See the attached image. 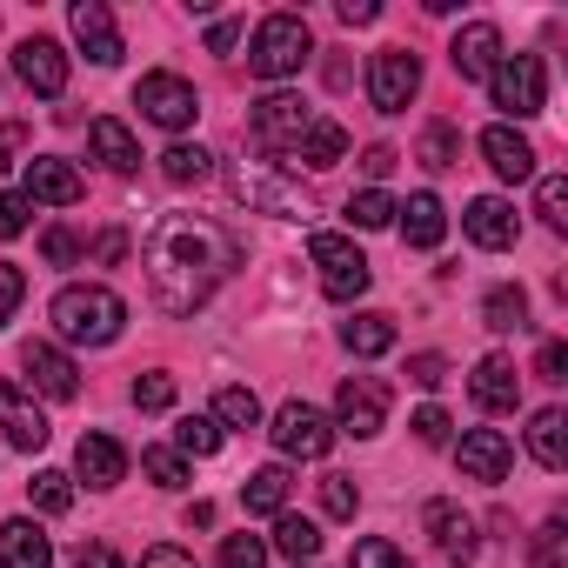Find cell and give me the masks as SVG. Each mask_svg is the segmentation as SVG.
<instances>
[{
  "label": "cell",
  "instance_id": "obj_28",
  "mask_svg": "<svg viewBox=\"0 0 568 568\" xmlns=\"http://www.w3.org/2000/svg\"><path fill=\"white\" fill-rule=\"evenodd\" d=\"M395 214H402V241H408V247H442L448 207H442L435 194H408V207H395Z\"/></svg>",
  "mask_w": 568,
  "mask_h": 568
},
{
  "label": "cell",
  "instance_id": "obj_49",
  "mask_svg": "<svg viewBox=\"0 0 568 568\" xmlns=\"http://www.w3.org/2000/svg\"><path fill=\"white\" fill-rule=\"evenodd\" d=\"M28 234V194H0V241Z\"/></svg>",
  "mask_w": 568,
  "mask_h": 568
},
{
  "label": "cell",
  "instance_id": "obj_48",
  "mask_svg": "<svg viewBox=\"0 0 568 568\" xmlns=\"http://www.w3.org/2000/svg\"><path fill=\"white\" fill-rule=\"evenodd\" d=\"M41 254H48V267H74V261H81V241H74L68 227H48V234H41Z\"/></svg>",
  "mask_w": 568,
  "mask_h": 568
},
{
  "label": "cell",
  "instance_id": "obj_33",
  "mask_svg": "<svg viewBox=\"0 0 568 568\" xmlns=\"http://www.w3.org/2000/svg\"><path fill=\"white\" fill-rule=\"evenodd\" d=\"M161 174H168V181H174V187H187V181H194V187H201V181H207V174H214V154H207V148H201V141H174V148H168V154H161Z\"/></svg>",
  "mask_w": 568,
  "mask_h": 568
},
{
  "label": "cell",
  "instance_id": "obj_24",
  "mask_svg": "<svg viewBox=\"0 0 568 568\" xmlns=\"http://www.w3.org/2000/svg\"><path fill=\"white\" fill-rule=\"evenodd\" d=\"M0 568H54V541L41 535V521H0Z\"/></svg>",
  "mask_w": 568,
  "mask_h": 568
},
{
  "label": "cell",
  "instance_id": "obj_44",
  "mask_svg": "<svg viewBox=\"0 0 568 568\" xmlns=\"http://www.w3.org/2000/svg\"><path fill=\"white\" fill-rule=\"evenodd\" d=\"M221 568H267V541L261 535H227L221 541Z\"/></svg>",
  "mask_w": 568,
  "mask_h": 568
},
{
  "label": "cell",
  "instance_id": "obj_41",
  "mask_svg": "<svg viewBox=\"0 0 568 568\" xmlns=\"http://www.w3.org/2000/svg\"><path fill=\"white\" fill-rule=\"evenodd\" d=\"M322 508H328L335 521H355V508H362V488H355V475H322Z\"/></svg>",
  "mask_w": 568,
  "mask_h": 568
},
{
  "label": "cell",
  "instance_id": "obj_52",
  "mask_svg": "<svg viewBox=\"0 0 568 568\" xmlns=\"http://www.w3.org/2000/svg\"><path fill=\"white\" fill-rule=\"evenodd\" d=\"M74 568H128V561H121L108 541H81V548H74Z\"/></svg>",
  "mask_w": 568,
  "mask_h": 568
},
{
  "label": "cell",
  "instance_id": "obj_15",
  "mask_svg": "<svg viewBox=\"0 0 568 568\" xmlns=\"http://www.w3.org/2000/svg\"><path fill=\"white\" fill-rule=\"evenodd\" d=\"M468 395H475L481 415H515V408H521V375H515V362H508V355H481L475 375H468Z\"/></svg>",
  "mask_w": 568,
  "mask_h": 568
},
{
  "label": "cell",
  "instance_id": "obj_20",
  "mask_svg": "<svg viewBox=\"0 0 568 568\" xmlns=\"http://www.w3.org/2000/svg\"><path fill=\"white\" fill-rule=\"evenodd\" d=\"M81 194H88V181L74 174V161H61V154H34V161H28V201L74 207Z\"/></svg>",
  "mask_w": 568,
  "mask_h": 568
},
{
  "label": "cell",
  "instance_id": "obj_23",
  "mask_svg": "<svg viewBox=\"0 0 568 568\" xmlns=\"http://www.w3.org/2000/svg\"><path fill=\"white\" fill-rule=\"evenodd\" d=\"M74 475H81L88 488H121L128 448H121L114 435H81V442H74Z\"/></svg>",
  "mask_w": 568,
  "mask_h": 568
},
{
  "label": "cell",
  "instance_id": "obj_6",
  "mask_svg": "<svg viewBox=\"0 0 568 568\" xmlns=\"http://www.w3.org/2000/svg\"><path fill=\"white\" fill-rule=\"evenodd\" d=\"M227 187L247 201V207H261V214H281V221H308L315 207H308V194L302 187H288L267 161H234V174H227Z\"/></svg>",
  "mask_w": 568,
  "mask_h": 568
},
{
  "label": "cell",
  "instance_id": "obj_31",
  "mask_svg": "<svg viewBox=\"0 0 568 568\" xmlns=\"http://www.w3.org/2000/svg\"><path fill=\"white\" fill-rule=\"evenodd\" d=\"M342 342H348V355L375 362L395 348V315H355V322H342Z\"/></svg>",
  "mask_w": 568,
  "mask_h": 568
},
{
  "label": "cell",
  "instance_id": "obj_58",
  "mask_svg": "<svg viewBox=\"0 0 568 568\" xmlns=\"http://www.w3.org/2000/svg\"><path fill=\"white\" fill-rule=\"evenodd\" d=\"M181 521H187V528H214V501H187Z\"/></svg>",
  "mask_w": 568,
  "mask_h": 568
},
{
  "label": "cell",
  "instance_id": "obj_17",
  "mask_svg": "<svg viewBox=\"0 0 568 568\" xmlns=\"http://www.w3.org/2000/svg\"><path fill=\"white\" fill-rule=\"evenodd\" d=\"M21 368H28V382H34L48 402H74V395H81V368H74L54 342H28V348H21Z\"/></svg>",
  "mask_w": 568,
  "mask_h": 568
},
{
  "label": "cell",
  "instance_id": "obj_11",
  "mask_svg": "<svg viewBox=\"0 0 568 568\" xmlns=\"http://www.w3.org/2000/svg\"><path fill=\"white\" fill-rule=\"evenodd\" d=\"M335 422H342L355 442L382 435V428H388V382H375V375H348V382L335 388Z\"/></svg>",
  "mask_w": 568,
  "mask_h": 568
},
{
  "label": "cell",
  "instance_id": "obj_4",
  "mask_svg": "<svg viewBox=\"0 0 568 568\" xmlns=\"http://www.w3.org/2000/svg\"><path fill=\"white\" fill-rule=\"evenodd\" d=\"M488 94H495V108H501V114L535 121V114L548 108V74H541V54H501V61H495V74H488Z\"/></svg>",
  "mask_w": 568,
  "mask_h": 568
},
{
  "label": "cell",
  "instance_id": "obj_29",
  "mask_svg": "<svg viewBox=\"0 0 568 568\" xmlns=\"http://www.w3.org/2000/svg\"><path fill=\"white\" fill-rule=\"evenodd\" d=\"M528 455H535L548 475L568 468V415H561V408H541V415L528 422Z\"/></svg>",
  "mask_w": 568,
  "mask_h": 568
},
{
  "label": "cell",
  "instance_id": "obj_13",
  "mask_svg": "<svg viewBox=\"0 0 568 568\" xmlns=\"http://www.w3.org/2000/svg\"><path fill=\"white\" fill-rule=\"evenodd\" d=\"M14 74H21L41 101H61V94H68V54H61V41L28 34V41L14 48Z\"/></svg>",
  "mask_w": 568,
  "mask_h": 568
},
{
  "label": "cell",
  "instance_id": "obj_19",
  "mask_svg": "<svg viewBox=\"0 0 568 568\" xmlns=\"http://www.w3.org/2000/svg\"><path fill=\"white\" fill-rule=\"evenodd\" d=\"M448 61H455L462 81H488L495 61H501V28H495V21H468V28L448 41Z\"/></svg>",
  "mask_w": 568,
  "mask_h": 568
},
{
  "label": "cell",
  "instance_id": "obj_53",
  "mask_svg": "<svg viewBox=\"0 0 568 568\" xmlns=\"http://www.w3.org/2000/svg\"><path fill=\"white\" fill-rule=\"evenodd\" d=\"M141 568H194V555H187V548H174V541H154V548L141 555Z\"/></svg>",
  "mask_w": 568,
  "mask_h": 568
},
{
  "label": "cell",
  "instance_id": "obj_34",
  "mask_svg": "<svg viewBox=\"0 0 568 568\" xmlns=\"http://www.w3.org/2000/svg\"><path fill=\"white\" fill-rule=\"evenodd\" d=\"M415 161H422V168H435V174H448V168L462 161V134H455L448 121H428V128H422V148H415Z\"/></svg>",
  "mask_w": 568,
  "mask_h": 568
},
{
  "label": "cell",
  "instance_id": "obj_56",
  "mask_svg": "<svg viewBox=\"0 0 568 568\" xmlns=\"http://www.w3.org/2000/svg\"><path fill=\"white\" fill-rule=\"evenodd\" d=\"M121 254H128V234H121V227H108V234L94 241V261H101V267H114Z\"/></svg>",
  "mask_w": 568,
  "mask_h": 568
},
{
  "label": "cell",
  "instance_id": "obj_16",
  "mask_svg": "<svg viewBox=\"0 0 568 568\" xmlns=\"http://www.w3.org/2000/svg\"><path fill=\"white\" fill-rule=\"evenodd\" d=\"M462 227H468V241H475V247H488V254H501V247H515V241H521V214H515L501 194H481V201H468Z\"/></svg>",
  "mask_w": 568,
  "mask_h": 568
},
{
  "label": "cell",
  "instance_id": "obj_55",
  "mask_svg": "<svg viewBox=\"0 0 568 568\" xmlns=\"http://www.w3.org/2000/svg\"><path fill=\"white\" fill-rule=\"evenodd\" d=\"M395 161H402V154H395V148H388V141H375V148H368V154H362V174H375V181H382V174H388V168H395Z\"/></svg>",
  "mask_w": 568,
  "mask_h": 568
},
{
  "label": "cell",
  "instance_id": "obj_30",
  "mask_svg": "<svg viewBox=\"0 0 568 568\" xmlns=\"http://www.w3.org/2000/svg\"><path fill=\"white\" fill-rule=\"evenodd\" d=\"M274 548L302 568V561H315V555H322V528H315L308 515H288V508H281V515H274Z\"/></svg>",
  "mask_w": 568,
  "mask_h": 568
},
{
  "label": "cell",
  "instance_id": "obj_43",
  "mask_svg": "<svg viewBox=\"0 0 568 568\" xmlns=\"http://www.w3.org/2000/svg\"><path fill=\"white\" fill-rule=\"evenodd\" d=\"M348 568H415L395 541H382V535H368V541H355V555H348Z\"/></svg>",
  "mask_w": 568,
  "mask_h": 568
},
{
  "label": "cell",
  "instance_id": "obj_25",
  "mask_svg": "<svg viewBox=\"0 0 568 568\" xmlns=\"http://www.w3.org/2000/svg\"><path fill=\"white\" fill-rule=\"evenodd\" d=\"M342 154H348V128H342V121H308V134L288 148V168H315V174H328Z\"/></svg>",
  "mask_w": 568,
  "mask_h": 568
},
{
  "label": "cell",
  "instance_id": "obj_21",
  "mask_svg": "<svg viewBox=\"0 0 568 568\" xmlns=\"http://www.w3.org/2000/svg\"><path fill=\"white\" fill-rule=\"evenodd\" d=\"M0 435H8L14 448H28V455H34V448H48V435H54V428H48V415H41L14 382H0Z\"/></svg>",
  "mask_w": 568,
  "mask_h": 568
},
{
  "label": "cell",
  "instance_id": "obj_26",
  "mask_svg": "<svg viewBox=\"0 0 568 568\" xmlns=\"http://www.w3.org/2000/svg\"><path fill=\"white\" fill-rule=\"evenodd\" d=\"M88 148H94V161H101L108 174H134V168H141V148H134L128 121H114V114H101V121L88 128Z\"/></svg>",
  "mask_w": 568,
  "mask_h": 568
},
{
  "label": "cell",
  "instance_id": "obj_22",
  "mask_svg": "<svg viewBox=\"0 0 568 568\" xmlns=\"http://www.w3.org/2000/svg\"><path fill=\"white\" fill-rule=\"evenodd\" d=\"M481 161L501 174V181H535V141L515 134V128H481Z\"/></svg>",
  "mask_w": 568,
  "mask_h": 568
},
{
  "label": "cell",
  "instance_id": "obj_38",
  "mask_svg": "<svg viewBox=\"0 0 568 568\" xmlns=\"http://www.w3.org/2000/svg\"><path fill=\"white\" fill-rule=\"evenodd\" d=\"M535 214H541L555 234L568 227V181H561V174H541V187H535Z\"/></svg>",
  "mask_w": 568,
  "mask_h": 568
},
{
  "label": "cell",
  "instance_id": "obj_27",
  "mask_svg": "<svg viewBox=\"0 0 568 568\" xmlns=\"http://www.w3.org/2000/svg\"><path fill=\"white\" fill-rule=\"evenodd\" d=\"M288 495H295V475L281 468V462H267V468H254L241 481V508L247 515H281V508H288Z\"/></svg>",
  "mask_w": 568,
  "mask_h": 568
},
{
  "label": "cell",
  "instance_id": "obj_59",
  "mask_svg": "<svg viewBox=\"0 0 568 568\" xmlns=\"http://www.w3.org/2000/svg\"><path fill=\"white\" fill-rule=\"evenodd\" d=\"M0 174H8V154H0Z\"/></svg>",
  "mask_w": 568,
  "mask_h": 568
},
{
  "label": "cell",
  "instance_id": "obj_36",
  "mask_svg": "<svg viewBox=\"0 0 568 568\" xmlns=\"http://www.w3.org/2000/svg\"><path fill=\"white\" fill-rule=\"evenodd\" d=\"M28 495H34L41 515H68V508H74V481H68L61 468H41V475L28 481Z\"/></svg>",
  "mask_w": 568,
  "mask_h": 568
},
{
  "label": "cell",
  "instance_id": "obj_50",
  "mask_svg": "<svg viewBox=\"0 0 568 568\" xmlns=\"http://www.w3.org/2000/svg\"><path fill=\"white\" fill-rule=\"evenodd\" d=\"M408 382L415 388H442L448 382V362L442 355H408Z\"/></svg>",
  "mask_w": 568,
  "mask_h": 568
},
{
  "label": "cell",
  "instance_id": "obj_9",
  "mask_svg": "<svg viewBox=\"0 0 568 568\" xmlns=\"http://www.w3.org/2000/svg\"><path fill=\"white\" fill-rule=\"evenodd\" d=\"M308 101L302 94H261L254 101V114H247V134H254V148H267V154H288L302 134H308Z\"/></svg>",
  "mask_w": 568,
  "mask_h": 568
},
{
  "label": "cell",
  "instance_id": "obj_7",
  "mask_svg": "<svg viewBox=\"0 0 568 568\" xmlns=\"http://www.w3.org/2000/svg\"><path fill=\"white\" fill-rule=\"evenodd\" d=\"M134 108H141L154 128L181 134V128H194V114H201V94H194V81H181V74L154 68V74H141V81H134Z\"/></svg>",
  "mask_w": 568,
  "mask_h": 568
},
{
  "label": "cell",
  "instance_id": "obj_51",
  "mask_svg": "<svg viewBox=\"0 0 568 568\" xmlns=\"http://www.w3.org/2000/svg\"><path fill=\"white\" fill-rule=\"evenodd\" d=\"M535 375H541V382H568V348H561V342H541Z\"/></svg>",
  "mask_w": 568,
  "mask_h": 568
},
{
  "label": "cell",
  "instance_id": "obj_10",
  "mask_svg": "<svg viewBox=\"0 0 568 568\" xmlns=\"http://www.w3.org/2000/svg\"><path fill=\"white\" fill-rule=\"evenodd\" d=\"M422 94V61L408 48H382L375 68H368V101L375 114H408V101Z\"/></svg>",
  "mask_w": 568,
  "mask_h": 568
},
{
  "label": "cell",
  "instance_id": "obj_42",
  "mask_svg": "<svg viewBox=\"0 0 568 568\" xmlns=\"http://www.w3.org/2000/svg\"><path fill=\"white\" fill-rule=\"evenodd\" d=\"M535 568H568V528H561V515H548L535 528Z\"/></svg>",
  "mask_w": 568,
  "mask_h": 568
},
{
  "label": "cell",
  "instance_id": "obj_39",
  "mask_svg": "<svg viewBox=\"0 0 568 568\" xmlns=\"http://www.w3.org/2000/svg\"><path fill=\"white\" fill-rule=\"evenodd\" d=\"M348 221L355 227H388L395 221V201L382 187H362V194H348Z\"/></svg>",
  "mask_w": 568,
  "mask_h": 568
},
{
  "label": "cell",
  "instance_id": "obj_12",
  "mask_svg": "<svg viewBox=\"0 0 568 568\" xmlns=\"http://www.w3.org/2000/svg\"><path fill=\"white\" fill-rule=\"evenodd\" d=\"M422 528H428V541L442 548V561H455V568H468V561L481 555L475 515H468V508H455V501H428V508H422Z\"/></svg>",
  "mask_w": 568,
  "mask_h": 568
},
{
  "label": "cell",
  "instance_id": "obj_40",
  "mask_svg": "<svg viewBox=\"0 0 568 568\" xmlns=\"http://www.w3.org/2000/svg\"><path fill=\"white\" fill-rule=\"evenodd\" d=\"M141 475H148L154 488H181V481H187V462H181L174 448H141Z\"/></svg>",
  "mask_w": 568,
  "mask_h": 568
},
{
  "label": "cell",
  "instance_id": "obj_32",
  "mask_svg": "<svg viewBox=\"0 0 568 568\" xmlns=\"http://www.w3.org/2000/svg\"><path fill=\"white\" fill-rule=\"evenodd\" d=\"M481 328H495V335H515V328H528V295L521 288H488V302H481Z\"/></svg>",
  "mask_w": 568,
  "mask_h": 568
},
{
  "label": "cell",
  "instance_id": "obj_54",
  "mask_svg": "<svg viewBox=\"0 0 568 568\" xmlns=\"http://www.w3.org/2000/svg\"><path fill=\"white\" fill-rule=\"evenodd\" d=\"M234 41H241V21H214L207 28V54H234Z\"/></svg>",
  "mask_w": 568,
  "mask_h": 568
},
{
  "label": "cell",
  "instance_id": "obj_2",
  "mask_svg": "<svg viewBox=\"0 0 568 568\" xmlns=\"http://www.w3.org/2000/svg\"><path fill=\"white\" fill-rule=\"evenodd\" d=\"M48 315H54V335L74 342V348H108L128 328V302L114 288H101V281H74V288H61Z\"/></svg>",
  "mask_w": 568,
  "mask_h": 568
},
{
  "label": "cell",
  "instance_id": "obj_14",
  "mask_svg": "<svg viewBox=\"0 0 568 568\" xmlns=\"http://www.w3.org/2000/svg\"><path fill=\"white\" fill-rule=\"evenodd\" d=\"M68 28H74L81 54H88L94 68H114V61L128 54V41H121V28H114V14L101 8V0H74V14H68Z\"/></svg>",
  "mask_w": 568,
  "mask_h": 568
},
{
  "label": "cell",
  "instance_id": "obj_47",
  "mask_svg": "<svg viewBox=\"0 0 568 568\" xmlns=\"http://www.w3.org/2000/svg\"><path fill=\"white\" fill-rule=\"evenodd\" d=\"M408 428H415V442H422V448H448V428H455V422L428 402V408H415V422H408Z\"/></svg>",
  "mask_w": 568,
  "mask_h": 568
},
{
  "label": "cell",
  "instance_id": "obj_57",
  "mask_svg": "<svg viewBox=\"0 0 568 568\" xmlns=\"http://www.w3.org/2000/svg\"><path fill=\"white\" fill-rule=\"evenodd\" d=\"M348 28H368V21H382V8H375V0H342V8H335Z\"/></svg>",
  "mask_w": 568,
  "mask_h": 568
},
{
  "label": "cell",
  "instance_id": "obj_46",
  "mask_svg": "<svg viewBox=\"0 0 568 568\" xmlns=\"http://www.w3.org/2000/svg\"><path fill=\"white\" fill-rule=\"evenodd\" d=\"M28 302V274L14 267V261H0V328L14 322V308Z\"/></svg>",
  "mask_w": 568,
  "mask_h": 568
},
{
  "label": "cell",
  "instance_id": "obj_35",
  "mask_svg": "<svg viewBox=\"0 0 568 568\" xmlns=\"http://www.w3.org/2000/svg\"><path fill=\"white\" fill-rule=\"evenodd\" d=\"M214 422H227L234 435L261 428V402H254V388H221V395H214Z\"/></svg>",
  "mask_w": 568,
  "mask_h": 568
},
{
  "label": "cell",
  "instance_id": "obj_1",
  "mask_svg": "<svg viewBox=\"0 0 568 568\" xmlns=\"http://www.w3.org/2000/svg\"><path fill=\"white\" fill-rule=\"evenodd\" d=\"M148 288L161 302V315L187 322L194 308H207V295L247 261V241L234 227H221L214 214H161L148 234Z\"/></svg>",
  "mask_w": 568,
  "mask_h": 568
},
{
  "label": "cell",
  "instance_id": "obj_37",
  "mask_svg": "<svg viewBox=\"0 0 568 568\" xmlns=\"http://www.w3.org/2000/svg\"><path fill=\"white\" fill-rule=\"evenodd\" d=\"M221 448V428L207 415H181L174 422V455H214Z\"/></svg>",
  "mask_w": 568,
  "mask_h": 568
},
{
  "label": "cell",
  "instance_id": "obj_8",
  "mask_svg": "<svg viewBox=\"0 0 568 568\" xmlns=\"http://www.w3.org/2000/svg\"><path fill=\"white\" fill-rule=\"evenodd\" d=\"M267 435H274V448L288 455V462H322L335 448V422L322 408H308V402H281Z\"/></svg>",
  "mask_w": 568,
  "mask_h": 568
},
{
  "label": "cell",
  "instance_id": "obj_18",
  "mask_svg": "<svg viewBox=\"0 0 568 568\" xmlns=\"http://www.w3.org/2000/svg\"><path fill=\"white\" fill-rule=\"evenodd\" d=\"M455 462H462V481H501L508 475V462H515V448H508V435L501 428H468L462 435V448H455Z\"/></svg>",
  "mask_w": 568,
  "mask_h": 568
},
{
  "label": "cell",
  "instance_id": "obj_5",
  "mask_svg": "<svg viewBox=\"0 0 568 568\" xmlns=\"http://www.w3.org/2000/svg\"><path fill=\"white\" fill-rule=\"evenodd\" d=\"M308 254H315V267H322L328 302H355V295H368L375 267H368V254H362L348 234H315V241H308Z\"/></svg>",
  "mask_w": 568,
  "mask_h": 568
},
{
  "label": "cell",
  "instance_id": "obj_45",
  "mask_svg": "<svg viewBox=\"0 0 568 568\" xmlns=\"http://www.w3.org/2000/svg\"><path fill=\"white\" fill-rule=\"evenodd\" d=\"M134 408H141V415L174 408V375H141V382H134Z\"/></svg>",
  "mask_w": 568,
  "mask_h": 568
},
{
  "label": "cell",
  "instance_id": "obj_3",
  "mask_svg": "<svg viewBox=\"0 0 568 568\" xmlns=\"http://www.w3.org/2000/svg\"><path fill=\"white\" fill-rule=\"evenodd\" d=\"M308 54H315V34H308L302 14H267V21L254 28L247 74H261V81H288V74L308 68Z\"/></svg>",
  "mask_w": 568,
  "mask_h": 568
}]
</instances>
